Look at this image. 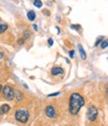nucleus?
I'll return each mask as SVG.
<instances>
[{
    "label": "nucleus",
    "instance_id": "obj_4",
    "mask_svg": "<svg viewBox=\"0 0 108 126\" xmlns=\"http://www.w3.org/2000/svg\"><path fill=\"white\" fill-rule=\"evenodd\" d=\"M98 116V110L94 106H90L87 111V117L90 121H95Z\"/></svg>",
    "mask_w": 108,
    "mask_h": 126
},
{
    "label": "nucleus",
    "instance_id": "obj_5",
    "mask_svg": "<svg viewBox=\"0 0 108 126\" xmlns=\"http://www.w3.org/2000/svg\"><path fill=\"white\" fill-rule=\"evenodd\" d=\"M45 113L49 118H54L56 116V112H55V108L52 106V105H49L46 107L45 109Z\"/></svg>",
    "mask_w": 108,
    "mask_h": 126
},
{
    "label": "nucleus",
    "instance_id": "obj_2",
    "mask_svg": "<svg viewBox=\"0 0 108 126\" xmlns=\"http://www.w3.org/2000/svg\"><path fill=\"white\" fill-rule=\"evenodd\" d=\"M15 118L21 123H26L29 119V112L26 109H19L15 112Z\"/></svg>",
    "mask_w": 108,
    "mask_h": 126
},
{
    "label": "nucleus",
    "instance_id": "obj_17",
    "mask_svg": "<svg viewBox=\"0 0 108 126\" xmlns=\"http://www.w3.org/2000/svg\"><path fill=\"white\" fill-rule=\"evenodd\" d=\"M48 43H49V46H52V44H53V40L50 38V39H48Z\"/></svg>",
    "mask_w": 108,
    "mask_h": 126
},
{
    "label": "nucleus",
    "instance_id": "obj_19",
    "mask_svg": "<svg viewBox=\"0 0 108 126\" xmlns=\"http://www.w3.org/2000/svg\"><path fill=\"white\" fill-rule=\"evenodd\" d=\"M33 28H34L35 31H37V26H36V25H33Z\"/></svg>",
    "mask_w": 108,
    "mask_h": 126
},
{
    "label": "nucleus",
    "instance_id": "obj_13",
    "mask_svg": "<svg viewBox=\"0 0 108 126\" xmlns=\"http://www.w3.org/2000/svg\"><path fill=\"white\" fill-rule=\"evenodd\" d=\"M102 40H103V36L98 37V39H97V41L95 42V45H94V46H95V47H96V46H98V45H99V44L102 42Z\"/></svg>",
    "mask_w": 108,
    "mask_h": 126
},
{
    "label": "nucleus",
    "instance_id": "obj_20",
    "mask_svg": "<svg viewBox=\"0 0 108 126\" xmlns=\"http://www.w3.org/2000/svg\"><path fill=\"white\" fill-rule=\"evenodd\" d=\"M1 90H2V85L0 84V92H1Z\"/></svg>",
    "mask_w": 108,
    "mask_h": 126
},
{
    "label": "nucleus",
    "instance_id": "obj_9",
    "mask_svg": "<svg viewBox=\"0 0 108 126\" xmlns=\"http://www.w3.org/2000/svg\"><path fill=\"white\" fill-rule=\"evenodd\" d=\"M0 109H1V113L6 114V113H8V112H9V110H10V106H9V105H7V104H4V105H2L1 107H0Z\"/></svg>",
    "mask_w": 108,
    "mask_h": 126
},
{
    "label": "nucleus",
    "instance_id": "obj_7",
    "mask_svg": "<svg viewBox=\"0 0 108 126\" xmlns=\"http://www.w3.org/2000/svg\"><path fill=\"white\" fill-rule=\"evenodd\" d=\"M7 28H8L7 23H5L2 19H0V33L5 32V31L7 30Z\"/></svg>",
    "mask_w": 108,
    "mask_h": 126
},
{
    "label": "nucleus",
    "instance_id": "obj_16",
    "mask_svg": "<svg viewBox=\"0 0 108 126\" xmlns=\"http://www.w3.org/2000/svg\"><path fill=\"white\" fill-rule=\"evenodd\" d=\"M78 26H80V25H71V28H72V29H77V30H79L80 28H77Z\"/></svg>",
    "mask_w": 108,
    "mask_h": 126
},
{
    "label": "nucleus",
    "instance_id": "obj_3",
    "mask_svg": "<svg viewBox=\"0 0 108 126\" xmlns=\"http://www.w3.org/2000/svg\"><path fill=\"white\" fill-rule=\"evenodd\" d=\"M2 95L6 100H13L14 99V90L9 85H5L2 87Z\"/></svg>",
    "mask_w": 108,
    "mask_h": 126
},
{
    "label": "nucleus",
    "instance_id": "obj_10",
    "mask_svg": "<svg viewBox=\"0 0 108 126\" xmlns=\"http://www.w3.org/2000/svg\"><path fill=\"white\" fill-rule=\"evenodd\" d=\"M27 17H28V19L30 20V21H33L34 19H35V17H36V14H35V12L34 11H29L28 13H27Z\"/></svg>",
    "mask_w": 108,
    "mask_h": 126
},
{
    "label": "nucleus",
    "instance_id": "obj_14",
    "mask_svg": "<svg viewBox=\"0 0 108 126\" xmlns=\"http://www.w3.org/2000/svg\"><path fill=\"white\" fill-rule=\"evenodd\" d=\"M107 45H108V42H107V40H102V42H101V47H102V48L104 49V48H106V47H107Z\"/></svg>",
    "mask_w": 108,
    "mask_h": 126
},
{
    "label": "nucleus",
    "instance_id": "obj_8",
    "mask_svg": "<svg viewBox=\"0 0 108 126\" xmlns=\"http://www.w3.org/2000/svg\"><path fill=\"white\" fill-rule=\"evenodd\" d=\"M14 97H15V99H16L17 101H21L23 99V95L21 94V92L18 91V90L14 91Z\"/></svg>",
    "mask_w": 108,
    "mask_h": 126
},
{
    "label": "nucleus",
    "instance_id": "obj_11",
    "mask_svg": "<svg viewBox=\"0 0 108 126\" xmlns=\"http://www.w3.org/2000/svg\"><path fill=\"white\" fill-rule=\"evenodd\" d=\"M78 49H79V52H80V55H81V58L83 59V60H85L86 59V53H85V51H84V49H83V47H82V45H78Z\"/></svg>",
    "mask_w": 108,
    "mask_h": 126
},
{
    "label": "nucleus",
    "instance_id": "obj_15",
    "mask_svg": "<svg viewBox=\"0 0 108 126\" xmlns=\"http://www.w3.org/2000/svg\"><path fill=\"white\" fill-rule=\"evenodd\" d=\"M60 94V92H56V93H52V94H49V97H53V96H57V95H59Z\"/></svg>",
    "mask_w": 108,
    "mask_h": 126
},
{
    "label": "nucleus",
    "instance_id": "obj_12",
    "mask_svg": "<svg viewBox=\"0 0 108 126\" xmlns=\"http://www.w3.org/2000/svg\"><path fill=\"white\" fill-rule=\"evenodd\" d=\"M33 4H34V6H35V7H37V8H41V7H42V5H43V3L41 2V0H34Z\"/></svg>",
    "mask_w": 108,
    "mask_h": 126
},
{
    "label": "nucleus",
    "instance_id": "obj_18",
    "mask_svg": "<svg viewBox=\"0 0 108 126\" xmlns=\"http://www.w3.org/2000/svg\"><path fill=\"white\" fill-rule=\"evenodd\" d=\"M69 55H70V57H71V58H72V57H73V56H74V51H73V50H71V51H70V52H69Z\"/></svg>",
    "mask_w": 108,
    "mask_h": 126
},
{
    "label": "nucleus",
    "instance_id": "obj_6",
    "mask_svg": "<svg viewBox=\"0 0 108 126\" xmlns=\"http://www.w3.org/2000/svg\"><path fill=\"white\" fill-rule=\"evenodd\" d=\"M52 75H57V74H64V71L61 67H53L51 70Z\"/></svg>",
    "mask_w": 108,
    "mask_h": 126
},
{
    "label": "nucleus",
    "instance_id": "obj_1",
    "mask_svg": "<svg viewBox=\"0 0 108 126\" xmlns=\"http://www.w3.org/2000/svg\"><path fill=\"white\" fill-rule=\"evenodd\" d=\"M85 104L84 98L78 93H73L70 96V102H69V112L72 115H76L80 111V109Z\"/></svg>",
    "mask_w": 108,
    "mask_h": 126
}]
</instances>
